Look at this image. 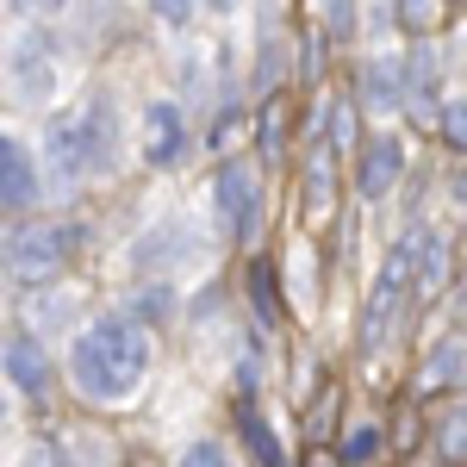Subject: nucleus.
I'll list each match as a JSON object with an SVG mask.
<instances>
[{"label":"nucleus","mask_w":467,"mask_h":467,"mask_svg":"<svg viewBox=\"0 0 467 467\" xmlns=\"http://www.w3.org/2000/svg\"><path fill=\"white\" fill-rule=\"evenodd\" d=\"M237 131H244V107H224V112H213L206 144H213V150H231V144H237Z\"/></svg>","instance_id":"26"},{"label":"nucleus","mask_w":467,"mask_h":467,"mask_svg":"<svg viewBox=\"0 0 467 467\" xmlns=\"http://www.w3.org/2000/svg\"><path fill=\"white\" fill-rule=\"evenodd\" d=\"M337 462L343 467H380L387 462V449H393V436H387V418H349L343 431H337Z\"/></svg>","instance_id":"16"},{"label":"nucleus","mask_w":467,"mask_h":467,"mask_svg":"<svg viewBox=\"0 0 467 467\" xmlns=\"http://www.w3.org/2000/svg\"><path fill=\"white\" fill-rule=\"evenodd\" d=\"M287 131H293V112H287V100L275 94V100L262 107V119H255V144L268 150V156H281V150H287Z\"/></svg>","instance_id":"22"},{"label":"nucleus","mask_w":467,"mask_h":467,"mask_svg":"<svg viewBox=\"0 0 467 467\" xmlns=\"http://www.w3.org/2000/svg\"><path fill=\"white\" fill-rule=\"evenodd\" d=\"M431 449L436 462L467 467V399H442V411L431 418Z\"/></svg>","instance_id":"18"},{"label":"nucleus","mask_w":467,"mask_h":467,"mask_svg":"<svg viewBox=\"0 0 467 467\" xmlns=\"http://www.w3.org/2000/svg\"><path fill=\"white\" fill-rule=\"evenodd\" d=\"M187 150H193L187 107H181V100H144V119H138V156H144L150 169H181Z\"/></svg>","instance_id":"6"},{"label":"nucleus","mask_w":467,"mask_h":467,"mask_svg":"<svg viewBox=\"0 0 467 467\" xmlns=\"http://www.w3.org/2000/svg\"><path fill=\"white\" fill-rule=\"evenodd\" d=\"M231 424H237L244 449H250L262 467H293V455H287V442H281V431L268 424V411H262L255 399H237V405H231Z\"/></svg>","instance_id":"15"},{"label":"nucleus","mask_w":467,"mask_h":467,"mask_svg":"<svg viewBox=\"0 0 467 467\" xmlns=\"http://www.w3.org/2000/svg\"><path fill=\"white\" fill-rule=\"evenodd\" d=\"M175 467H231V442L224 436H193L175 455Z\"/></svg>","instance_id":"24"},{"label":"nucleus","mask_w":467,"mask_h":467,"mask_svg":"<svg viewBox=\"0 0 467 467\" xmlns=\"http://www.w3.org/2000/svg\"><path fill=\"white\" fill-rule=\"evenodd\" d=\"M0 281H6V275H0Z\"/></svg>","instance_id":"34"},{"label":"nucleus","mask_w":467,"mask_h":467,"mask_svg":"<svg viewBox=\"0 0 467 467\" xmlns=\"http://www.w3.org/2000/svg\"><path fill=\"white\" fill-rule=\"evenodd\" d=\"M150 368H156V337H150L144 318L131 312H94V318L75 330L69 343V393L81 405H100V411H119L144 393Z\"/></svg>","instance_id":"1"},{"label":"nucleus","mask_w":467,"mask_h":467,"mask_svg":"<svg viewBox=\"0 0 467 467\" xmlns=\"http://www.w3.org/2000/svg\"><path fill=\"white\" fill-rule=\"evenodd\" d=\"M206 6H213V13H237V0H206Z\"/></svg>","instance_id":"31"},{"label":"nucleus","mask_w":467,"mask_h":467,"mask_svg":"<svg viewBox=\"0 0 467 467\" xmlns=\"http://www.w3.org/2000/svg\"><path fill=\"white\" fill-rule=\"evenodd\" d=\"M462 380H467V330H442L411 368V399H436L449 387H462Z\"/></svg>","instance_id":"10"},{"label":"nucleus","mask_w":467,"mask_h":467,"mask_svg":"<svg viewBox=\"0 0 467 467\" xmlns=\"http://www.w3.org/2000/svg\"><path fill=\"white\" fill-rule=\"evenodd\" d=\"M436 138H442L449 150H462V156H467V88L442 100V119H436Z\"/></svg>","instance_id":"23"},{"label":"nucleus","mask_w":467,"mask_h":467,"mask_svg":"<svg viewBox=\"0 0 467 467\" xmlns=\"http://www.w3.org/2000/svg\"><path fill=\"white\" fill-rule=\"evenodd\" d=\"M244 287H250V306H255V318H262V324H281V318H287V306H281V268H275V262L250 255Z\"/></svg>","instance_id":"19"},{"label":"nucleus","mask_w":467,"mask_h":467,"mask_svg":"<svg viewBox=\"0 0 467 467\" xmlns=\"http://www.w3.org/2000/svg\"><path fill=\"white\" fill-rule=\"evenodd\" d=\"M19 467H69V455H63L57 442H32V449L19 455Z\"/></svg>","instance_id":"28"},{"label":"nucleus","mask_w":467,"mask_h":467,"mask_svg":"<svg viewBox=\"0 0 467 467\" xmlns=\"http://www.w3.org/2000/svg\"><path fill=\"white\" fill-rule=\"evenodd\" d=\"M462 218H467V206H462Z\"/></svg>","instance_id":"33"},{"label":"nucleus","mask_w":467,"mask_h":467,"mask_svg":"<svg viewBox=\"0 0 467 467\" xmlns=\"http://www.w3.org/2000/svg\"><path fill=\"white\" fill-rule=\"evenodd\" d=\"M44 200V169H37V150L19 131H0V213L26 218Z\"/></svg>","instance_id":"8"},{"label":"nucleus","mask_w":467,"mask_h":467,"mask_svg":"<svg viewBox=\"0 0 467 467\" xmlns=\"http://www.w3.org/2000/svg\"><path fill=\"white\" fill-rule=\"evenodd\" d=\"M0 374H6V387H19L32 405H44V399L57 393V361L44 349V337H32V330H6L0 337Z\"/></svg>","instance_id":"7"},{"label":"nucleus","mask_w":467,"mask_h":467,"mask_svg":"<svg viewBox=\"0 0 467 467\" xmlns=\"http://www.w3.org/2000/svg\"><path fill=\"white\" fill-rule=\"evenodd\" d=\"M57 88H63L57 50H50L44 37H26V44L13 50V94H19V100H32V107H50V100H57Z\"/></svg>","instance_id":"12"},{"label":"nucleus","mask_w":467,"mask_h":467,"mask_svg":"<svg viewBox=\"0 0 467 467\" xmlns=\"http://www.w3.org/2000/svg\"><path fill=\"white\" fill-rule=\"evenodd\" d=\"M405 169H411V150L399 131H368L356 150V193L368 206H380V200H393L399 187H405Z\"/></svg>","instance_id":"5"},{"label":"nucleus","mask_w":467,"mask_h":467,"mask_svg":"<svg viewBox=\"0 0 467 467\" xmlns=\"http://www.w3.org/2000/svg\"><path fill=\"white\" fill-rule=\"evenodd\" d=\"M37 169H44V187H81V181L94 175V150H88V131H81V112L57 119V125L44 131Z\"/></svg>","instance_id":"9"},{"label":"nucleus","mask_w":467,"mask_h":467,"mask_svg":"<svg viewBox=\"0 0 467 467\" xmlns=\"http://www.w3.org/2000/svg\"><path fill=\"white\" fill-rule=\"evenodd\" d=\"M337 150L312 138V156H306V181H299V206H306V224H330L337 218Z\"/></svg>","instance_id":"13"},{"label":"nucleus","mask_w":467,"mask_h":467,"mask_svg":"<svg viewBox=\"0 0 467 467\" xmlns=\"http://www.w3.org/2000/svg\"><path fill=\"white\" fill-rule=\"evenodd\" d=\"M356 107L368 119H393L405 112V57H368L356 75Z\"/></svg>","instance_id":"11"},{"label":"nucleus","mask_w":467,"mask_h":467,"mask_svg":"<svg viewBox=\"0 0 467 467\" xmlns=\"http://www.w3.org/2000/svg\"><path fill=\"white\" fill-rule=\"evenodd\" d=\"M449 268H455V244L449 231L436 224H418V255H411V299H436L449 287Z\"/></svg>","instance_id":"14"},{"label":"nucleus","mask_w":467,"mask_h":467,"mask_svg":"<svg viewBox=\"0 0 467 467\" xmlns=\"http://www.w3.org/2000/svg\"><path fill=\"white\" fill-rule=\"evenodd\" d=\"M144 6H150V19H156V26H187L200 0H144Z\"/></svg>","instance_id":"27"},{"label":"nucleus","mask_w":467,"mask_h":467,"mask_svg":"<svg viewBox=\"0 0 467 467\" xmlns=\"http://www.w3.org/2000/svg\"><path fill=\"white\" fill-rule=\"evenodd\" d=\"M287 75H293V37L262 32V44H255V69H250V88L275 100V94L287 88Z\"/></svg>","instance_id":"17"},{"label":"nucleus","mask_w":467,"mask_h":467,"mask_svg":"<svg viewBox=\"0 0 467 467\" xmlns=\"http://www.w3.org/2000/svg\"><path fill=\"white\" fill-rule=\"evenodd\" d=\"M13 13H32V6H50V0H6Z\"/></svg>","instance_id":"30"},{"label":"nucleus","mask_w":467,"mask_h":467,"mask_svg":"<svg viewBox=\"0 0 467 467\" xmlns=\"http://www.w3.org/2000/svg\"><path fill=\"white\" fill-rule=\"evenodd\" d=\"M318 32L324 37H356V0H324Z\"/></svg>","instance_id":"25"},{"label":"nucleus","mask_w":467,"mask_h":467,"mask_svg":"<svg viewBox=\"0 0 467 467\" xmlns=\"http://www.w3.org/2000/svg\"><path fill=\"white\" fill-rule=\"evenodd\" d=\"M6 411H13V399H6V387H0V424H6Z\"/></svg>","instance_id":"32"},{"label":"nucleus","mask_w":467,"mask_h":467,"mask_svg":"<svg viewBox=\"0 0 467 467\" xmlns=\"http://www.w3.org/2000/svg\"><path fill=\"white\" fill-rule=\"evenodd\" d=\"M306 467H343V462H337V449H312V455H306Z\"/></svg>","instance_id":"29"},{"label":"nucleus","mask_w":467,"mask_h":467,"mask_svg":"<svg viewBox=\"0 0 467 467\" xmlns=\"http://www.w3.org/2000/svg\"><path fill=\"white\" fill-rule=\"evenodd\" d=\"M293 281V306L299 312H318V293H312V244H293L287 268H281V287Z\"/></svg>","instance_id":"20"},{"label":"nucleus","mask_w":467,"mask_h":467,"mask_svg":"<svg viewBox=\"0 0 467 467\" xmlns=\"http://www.w3.org/2000/svg\"><path fill=\"white\" fill-rule=\"evenodd\" d=\"M393 6H399V26L411 37H436L442 19H449V0H393Z\"/></svg>","instance_id":"21"},{"label":"nucleus","mask_w":467,"mask_h":467,"mask_svg":"<svg viewBox=\"0 0 467 467\" xmlns=\"http://www.w3.org/2000/svg\"><path fill=\"white\" fill-rule=\"evenodd\" d=\"M75 244H81V224H19L0 244V275L26 293H44L69 275Z\"/></svg>","instance_id":"2"},{"label":"nucleus","mask_w":467,"mask_h":467,"mask_svg":"<svg viewBox=\"0 0 467 467\" xmlns=\"http://www.w3.org/2000/svg\"><path fill=\"white\" fill-rule=\"evenodd\" d=\"M411 255H418V224L387 250L374 287H368V299H361V324H356V349L361 356H374V349L399 330V318H405V306H411Z\"/></svg>","instance_id":"3"},{"label":"nucleus","mask_w":467,"mask_h":467,"mask_svg":"<svg viewBox=\"0 0 467 467\" xmlns=\"http://www.w3.org/2000/svg\"><path fill=\"white\" fill-rule=\"evenodd\" d=\"M262 213H268V187H262V162L255 156H224L213 175V224L250 250L262 237Z\"/></svg>","instance_id":"4"}]
</instances>
